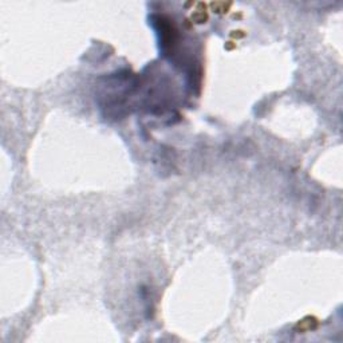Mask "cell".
<instances>
[{
    "label": "cell",
    "mask_w": 343,
    "mask_h": 343,
    "mask_svg": "<svg viewBox=\"0 0 343 343\" xmlns=\"http://www.w3.org/2000/svg\"><path fill=\"white\" fill-rule=\"evenodd\" d=\"M193 18H195V20H196V22H197V23H203L204 20H206V19H208V16H206V14H204V12H197V14H196V15H195V16H193Z\"/></svg>",
    "instance_id": "obj_1"
}]
</instances>
